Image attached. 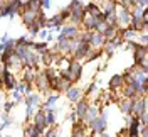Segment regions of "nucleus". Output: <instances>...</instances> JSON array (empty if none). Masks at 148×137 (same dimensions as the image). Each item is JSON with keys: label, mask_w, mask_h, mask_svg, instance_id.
Returning a JSON list of instances; mask_svg holds the SVG:
<instances>
[{"label": "nucleus", "mask_w": 148, "mask_h": 137, "mask_svg": "<svg viewBox=\"0 0 148 137\" xmlns=\"http://www.w3.org/2000/svg\"><path fill=\"white\" fill-rule=\"evenodd\" d=\"M59 74H61V76H64L67 81L77 83L79 80H81V74H83V64L71 58V59H69V64H67V68L62 70Z\"/></svg>", "instance_id": "nucleus-1"}, {"label": "nucleus", "mask_w": 148, "mask_h": 137, "mask_svg": "<svg viewBox=\"0 0 148 137\" xmlns=\"http://www.w3.org/2000/svg\"><path fill=\"white\" fill-rule=\"evenodd\" d=\"M67 9H69V20L73 22V26L81 24L83 15H84V5L83 3L77 2V0H73V2L67 5Z\"/></svg>", "instance_id": "nucleus-2"}, {"label": "nucleus", "mask_w": 148, "mask_h": 137, "mask_svg": "<svg viewBox=\"0 0 148 137\" xmlns=\"http://www.w3.org/2000/svg\"><path fill=\"white\" fill-rule=\"evenodd\" d=\"M106 127H108V117L104 112H99V115L92 122H89V129H91L92 136H99L103 132H106Z\"/></svg>", "instance_id": "nucleus-3"}, {"label": "nucleus", "mask_w": 148, "mask_h": 137, "mask_svg": "<svg viewBox=\"0 0 148 137\" xmlns=\"http://www.w3.org/2000/svg\"><path fill=\"white\" fill-rule=\"evenodd\" d=\"M130 113L136 119H140L143 113H147V97L138 95V97L131 98V112Z\"/></svg>", "instance_id": "nucleus-4"}, {"label": "nucleus", "mask_w": 148, "mask_h": 137, "mask_svg": "<svg viewBox=\"0 0 148 137\" xmlns=\"http://www.w3.org/2000/svg\"><path fill=\"white\" fill-rule=\"evenodd\" d=\"M114 19H116V27L118 29H125L130 26V19H131V12L126 7H116L114 12Z\"/></svg>", "instance_id": "nucleus-5"}, {"label": "nucleus", "mask_w": 148, "mask_h": 137, "mask_svg": "<svg viewBox=\"0 0 148 137\" xmlns=\"http://www.w3.org/2000/svg\"><path fill=\"white\" fill-rule=\"evenodd\" d=\"M89 100L86 98V97H83V98H79V100L76 102V117L79 120H83L84 122V119H86V113H88V110H89Z\"/></svg>", "instance_id": "nucleus-6"}, {"label": "nucleus", "mask_w": 148, "mask_h": 137, "mask_svg": "<svg viewBox=\"0 0 148 137\" xmlns=\"http://www.w3.org/2000/svg\"><path fill=\"white\" fill-rule=\"evenodd\" d=\"M34 85L37 86V90L42 91V93H47V91L51 90V88H49V78L46 76V73H44V71H39V73H36Z\"/></svg>", "instance_id": "nucleus-7"}, {"label": "nucleus", "mask_w": 148, "mask_h": 137, "mask_svg": "<svg viewBox=\"0 0 148 137\" xmlns=\"http://www.w3.org/2000/svg\"><path fill=\"white\" fill-rule=\"evenodd\" d=\"M104 42H106V39L103 37V34L96 32V31L89 32V41H88V44L91 46V49H101L103 46H104Z\"/></svg>", "instance_id": "nucleus-8"}, {"label": "nucleus", "mask_w": 148, "mask_h": 137, "mask_svg": "<svg viewBox=\"0 0 148 137\" xmlns=\"http://www.w3.org/2000/svg\"><path fill=\"white\" fill-rule=\"evenodd\" d=\"M123 86H125V78H123V74H114V76H111V80H110V91L116 93V95H120Z\"/></svg>", "instance_id": "nucleus-9"}, {"label": "nucleus", "mask_w": 148, "mask_h": 137, "mask_svg": "<svg viewBox=\"0 0 148 137\" xmlns=\"http://www.w3.org/2000/svg\"><path fill=\"white\" fill-rule=\"evenodd\" d=\"M61 37H64V39H77V36H79V29H77V26H64V27L61 29V34H59Z\"/></svg>", "instance_id": "nucleus-10"}, {"label": "nucleus", "mask_w": 148, "mask_h": 137, "mask_svg": "<svg viewBox=\"0 0 148 137\" xmlns=\"http://www.w3.org/2000/svg\"><path fill=\"white\" fill-rule=\"evenodd\" d=\"M34 125L36 127H39L40 130H46L47 129V124H46V112H44V108H39L34 113Z\"/></svg>", "instance_id": "nucleus-11"}, {"label": "nucleus", "mask_w": 148, "mask_h": 137, "mask_svg": "<svg viewBox=\"0 0 148 137\" xmlns=\"http://www.w3.org/2000/svg\"><path fill=\"white\" fill-rule=\"evenodd\" d=\"M140 127H141V124H140V119L136 117H131L128 122V137H138L140 136Z\"/></svg>", "instance_id": "nucleus-12"}, {"label": "nucleus", "mask_w": 148, "mask_h": 137, "mask_svg": "<svg viewBox=\"0 0 148 137\" xmlns=\"http://www.w3.org/2000/svg\"><path fill=\"white\" fill-rule=\"evenodd\" d=\"M66 95H67L69 102L76 103V102L79 100V98H83V90H81V88H77V86H71L69 90L66 91Z\"/></svg>", "instance_id": "nucleus-13"}, {"label": "nucleus", "mask_w": 148, "mask_h": 137, "mask_svg": "<svg viewBox=\"0 0 148 137\" xmlns=\"http://www.w3.org/2000/svg\"><path fill=\"white\" fill-rule=\"evenodd\" d=\"M99 107H96V105H89V110H88V113H86V119H84V122H92V120L96 119L98 115H99Z\"/></svg>", "instance_id": "nucleus-14"}, {"label": "nucleus", "mask_w": 148, "mask_h": 137, "mask_svg": "<svg viewBox=\"0 0 148 137\" xmlns=\"http://www.w3.org/2000/svg\"><path fill=\"white\" fill-rule=\"evenodd\" d=\"M42 134H44V130H40L39 127H36L34 124L25 127V137H42Z\"/></svg>", "instance_id": "nucleus-15"}, {"label": "nucleus", "mask_w": 148, "mask_h": 137, "mask_svg": "<svg viewBox=\"0 0 148 137\" xmlns=\"http://www.w3.org/2000/svg\"><path fill=\"white\" fill-rule=\"evenodd\" d=\"M46 112V124L47 127H51V125H54L56 124V110L52 107H49V108H44Z\"/></svg>", "instance_id": "nucleus-16"}, {"label": "nucleus", "mask_w": 148, "mask_h": 137, "mask_svg": "<svg viewBox=\"0 0 148 137\" xmlns=\"http://www.w3.org/2000/svg\"><path fill=\"white\" fill-rule=\"evenodd\" d=\"M64 24V19L61 17L59 14L57 15H54V17H51L49 20H46V26L47 27H61Z\"/></svg>", "instance_id": "nucleus-17"}, {"label": "nucleus", "mask_w": 148, "mask_h": 137, "mask_svg": "<svg viewBox=\"0 0 148 137\" xmlns=\"http://www.w3.org/2000/svg\"><path fill=\"white\" fill-rule=\"evenodd\" d=\"M39 103H40V98H39L37 93H29V95H25V105L27 107H37Z\"/></svg>", "instance_id": "nucleus-18"}, {"label": "nucleus", "mask_w": 148, "mask_h": 137, "mask_svg": "<svg viewBox=\"0 0 148 137\" xmlns=\"http://www.w3.org/2000/svg\"><path fill=\"white\" fill-rule=\"evenodd\" d=\"M120 98H121V100L118 102V105H120L121 112L128 115L130 112H131V100H130V98H125V97H120Z\"/></svg>", "instance_id": "nucleus-19"}, {"label": "nucleus", "mask_w": 148, "mask_h": 137, "mask_svg": "<svg viewBox=\"0 0 148 137\" xmlns=\"http://www.w3.org/2000/svg\"><path fill=\"white\" fill-rule=\"evenodd\" d=\"M56 102H57V93H52V95H49L47 97V100H46V103L40 107V108H49V107H52Z\"/></svg>", "instance_id": "nucleus-20"}, {"label": "nucleus", "mask_w": 148, "mask_h": 137, "mask_svg": "<svg viewBox=\"0 0 148 137\" xmlns=\"http://www.w3.org/2000/svg\"><path fill=\"white\" fill-rule=\"evenodd\" d=\"M42 137H57V129H56L54 125H51L47 130H44Z\"/></svg>", "instance_id": "nucleus-21"}, {"label": "nucleus", "mask_w": 148, "mask_h": 137, "mask_svg": "<svg viewBox=\"0 0 148 137\" xmlns=\"http://www.w3.org/2000/svg\"><path fill=\"white\" fill-rule=\"evenodd\" d=\"M12 102H14V103H18V102H22V95H20L17 90H12Z\"/></svg>", "instance_id": "nucleus-22"}, {"label": "nucleus", "mask_w": 148, "mask_h": 137, "mask_svg": "<svg viewBox=\"0 0 148 137\" xmlns=\"http://www.w3.org/2000/svg\"><path fill=\"white\" fill-rule=\"evenodd\" d=\"M29 31H30V34H32V36H36V34L40 32V27L36 26V24H32V26H29Z\"/></svg>", "instance_id": "nucleus-23"}, {"label": "nucleus", "mask_w": 148, "mask_h": 137, "mask_svg": "<svg viewBox=\"0 0 148 137\" xmlns=\"http://www.w3.org/2000/svg\"><path fill=\"white\" fill-rule=\"evenodd\" d=\"M34 117V107H27V112H25V119H32Z\"/></svg>", "instance_id": "nucleus-24"}, {"label": "nucleus", "mask_w": 148, "mask_h": 137, "mask_svg": "<svg viewBox=\"0 0 148 137\" xmlns=\"http://www.w3.org/2000/svg\"><path fill=\"white\" fill-rule=\"evenodd\" d=\"M94 90H96V85H94V83H91V85L88 86V90H86V97H89L91 93H94Z\"/></svg>", "instance_id": "nucleus-25"}, {"label": "nucleus", "mask_w": 148, "mask_h": 137, "mask_svg": "<svg viewBox=\"0 0 148 137\" xmlns=\"http://www.w3.org/2000/svg\"><path fill=\"white\" fill-rule=\"evenodd\" d=\"M14 105H15L14 102H7V103H5V107H3V112H5V113H9L10 110H12V107H14Z\"/></svg>", "instance_id": "nucleus-26"}, {"label": "nucleus", "mask_w": 148, "mask_h": 137, "mask_svg": "<svg viewBox=\"0 0 148 137\" xmlns=\"http://www.w3.org/2000/svg\"><path fill=\"white\" fill-rule=\"evenodd\" d=\"M40 7L49 9V7H51V0H40Z\"/></svg>", "instance_id": "nucleus-27"}, {"label": "nucleus", "mask_w": 148, "mask_h": 137, "mask_svg": "<svg viewBox=\"0 0 148 137\" xmlns=\"http://www.w3.org/2000/svg\"><path fill=\"white\" fill-rule=\"evenodd\" d=\"M140 41H141V46H147V42H148V39H147V32H143V34H141Z\"/></svg>", "instance_id": "nucleus-28"}, {"label": "nucleus", "mask_w": 148, "mask_h": 137, "mask_svg": "<svg viewBox=\"0 0 148 137\" xmlns=\"http://www.w3.org/2000/svg\"><path fill=\"white\" fill-rule=\"evenodd\" d=\"M39 37H40V39H46V37H47V31H46V29H40V32H39Z\"/></svg>", "instance_id": "nucleus-29"}, {"label": "nucleus", "mask_w": 148, "mask_h": 137, "mask_svg": "<svg viewBox=\"0 0 148 137\" xmlns=\"http://www.w3.org/2000/svg\"><path fill=\"white\" fill-rule=\"evenodd\" d=\"M69 119L73 120V122H76V119H77V117H76V113H71V115H69Z\"/></svg>", "instance_id": "nucleus-30"}, {"label": "nucleus", "mask_w": 148, "mask_h": 137, "mask_svg": "<svg viewBox=\"0 0 148 137\" xmlns=\"http://www.w3.org/2000/svg\"><path fill=\"white\" fill-rule=\"evenodd\" d=\"M99 137H110V136H108L106 132H103V134H99Z\"/></svg>", "instance_id": "nucleus-31"}, {"label": "nucleus", "mask_w": 148, "mask_h": 137, "mask_svg": "<svg viewBox=\"0 0 148 137\" xmlns=\"http://www.w3.org/2000/svg\"><path fill=\"white\" fill-rule=\"evenodd\" d=\"M7 137H10V136H7Z\"/></svg>", "instance_id": "nucleus-32"}]
</instances>
